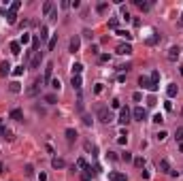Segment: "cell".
Returning a JSON list of instances; mask_svg holds the SVG:
<instances>
[{
	"label": "cell",
	"instance_id": "6da1fadb",
	"mask_svg": "<svg viewBox=\"0 0 183 181\" xmlns=\"http://www.w3.org/2000/svg\"><path fill=\"white\" fill-rule=\"evenodd\" d=\"M98 119L102 124H111L113 122V113L109 107H98Z\"/></svg>",
	"mask_w": 183,
	"mask_h": 181
},
{
	"label": "cell",
	"instance_id": "7a4b0ae2",
	"mask_svg": "<svg viewBox=\"0 0 183 181\" xmlns=\"http://www.w3.org/2000/svg\"><path fill=\"white\" fill-rule=\"evenodd\" d=\"M139 85H141L143 89H149V92H155V89H158V85L151 83V79H147L145 75H141V77H139Z\"/></svg>",
	"mask_w": 183,
	"mask_h": 181
},
{
	"label": "cell",
	"instance_id": "3957f363",
	"mask_svg": "<svg viewBox=\"0 0 183 181\" xmlns=\"http://www.w3.org/2000/svg\"><path fill=\"white\" fill-rule=\"evenodd\" d=\"M132 117L136 122H143V119H147V111H145L143 107H136L134 111H132Z\"/></svg>",
	"mask_w": 183,
	"mask_h": 181
},
{
	"label": "cell",
	"instance_id": "277c9868",
	"mask_svg": "<svg viewBox=\"0 0 183 181\" xmlns=\"http://www.w3.org/2000/svg\"><path fill=\"white\" fill-rule=\"evenodd\" d=\"M130 117H132V111H130V109H128V107H124L122 109V111H119V124H128V122H130Z\"/></svg>",
	"mask_w": 183,
	"mask_h": 181
},
{
	"label": "cell",
	"instance_id": "5b68a950",
	"mask_svg": "<svg viewBox=\"0 0 183 181\" xmlns=\"http://www.w3.org/2000/svg\"><path fill=\"white\" fill-rule=\"evenodd\" d=\"M115 51L119 53V56H130V53H132V45H128V43H119Z\"/></svg>",
	"mask_w": 183,
	"mask_h": 181
},
{
	"label": "cell",
	"instance_id": "8992f818",
	"mask_svg": "<svg viewBox=\"0 0 183 181\" xmlns=\"http://www.w3.org/2000/svg\"><path fill=\"white\" fill-rule=\"evenodd\" d=\"M41 85H43V81H41V79H36L34 83H32L28 89H26V94H28V96H36V94H39V89H41Z\"/></svg>",
	"mask_w": 183,
	"mask_h": 181
},
{
	"label": "cell",
	"instance_id": "52a82bcc",
	"mask_svg": "<svg viewBox=\"0 0 183 181\" xmlns=\"http://www.w3.org/2000/svg\"><path fill=\"white\" fill-rule=\"evenodd\" d=\"M158 170L160 173H170V162L166 158H160L158 160Z\"/></svg>",
	"mask_w": 183,
	"mask_h": 181
},
{
	"label": "cell",
	"instance_id": "ba28073f",
	"mask_svg": "<svg viewBox=\"0 0 183 181\" xmlns=\"http://www.w3.org/2000/svg\"><path fill=\"white\" fill-rule=\"evenodd\" d=\"M79 47H81V39L75 34V36L70 39V43H68V49H70V53H75V51H79Z\"/></svg>",
	"mask_w": 183,
	"mask_h": 181
},
{
	"label": "cell",
	"instance_id": "9c48e42d",
	"mask_svg": "<svg viewBox=\"0 0 183 181\" xmlns=\"http://www.w3.org/2000/svg\"><path fill=\"white\" fill-rule=\"evenodd\" d=\"M109 181H128V177L124 173H117V170H111L109 173Z\"/></svg>",
	"mask_w": 183,
	"mask_h": 181
},
{
	"label": "cell",
	"instance_id": "30bf717a",
	"mask_svg": "<svg viewBox=\"0 0 183 181\" xmlns=\"http://www.w3.org/2000/svg\"><path fill=\"white\" fill-rule=\"evenodd\" d=\"M41 62H43V51H36L34 58H32V62H30V68H39Z\"/></svg>",
	"mask_w": 183,
	"mask_h": 181
},
{
	"label": "cell",
	"instance_id": "8fae6325",
	"mask_svg": "<svg viewBox=\"0 0 183 181\" xmlns=\"http://www.w3.org/2000/svg\"><path fill=\"white\" fill-rule=\"evenodd\" d=\"M179 53H181V49H179V47H170V49H168V53H166V58H168L170 62H177Z\"/></svg>",
	"mask_w": 183,
	"mask_h": 181
},
{
	"label": "cell",
	"instance_id": "7c38bea8",
	"mask_svg": "<svg viewBox=\"0 0 183 181\" xmlns=\"http://www.w3.org/2000/svg\"><path fill=\"white\" fill-rule=\"evenodd\" d=\"M51 72H53V64L49 62V64L45 66V79H43V83H49V81H51Z\"/></svg>",
	"mask_w": 183,
	"mask_h": 181
},
{
	"label": "cell",
	"instance_id": "4fadbf2b",
	"mask_svg": "<svg viewBox=\"0 0 183 181\" xmlns=\"http://www.w3.org/2000/svg\"><path fill=\"white\" fill-rule=\"evenodd\" d=\"M4 17H6V21L11 24V26H13V24H17V13H15V11H11V9H9V11L4 13Z\"/></svg>",
	"mask_w": 183,
	"mask_h": 181
},
{
	"label": "cell",
	"instance_id": "5bb4252c",
	"mask_svg": "<svg viewBox=\"0 0 183 181\" xmlns=\"http://www.w3.org/2000/svg\"><path fill=\"white\" fill-rule=\"evenodd\" d=\"M92 177H94V170H92V166H87L83 173H81V181H92Z\"/></svg>",
	"mask_w": 183,
	"mask_h": 181
},
{
	"label": "cell",
	"instance_id": "9a60e30c",
	"mask_svg": "<svg viewBox=\"0 0 183 181\" xmlns=\"http://www.w3.org/2000/svg\"><path fill=\"white\" fill-rule=\"evenodd\" d=\"M51 13H53V2H51V0H47V2L43 4V15H47V17H49Z\"/></svg>",
	"mask_w": 183,
	"mask_h": 181
},
{
	"label": "cell",
	"instance_id": "2e32d148",
	"mask_svg": "<svg viewBox=\"0 0 183 181\" xmlns=\"http://www.w3.org/2000/svg\"><path fill=\"white\" fill-rule=\"evenodd\" d=\"M177 92H179L177 83H170V85L166 87V94H168V98H175V96H177Z\"/></svg>",
	"mask_w": 183,
	"mask_h": 181
},
{
	"label": "cell",
	"instance_id": "e0dca14e",
	"mask_svg": "<svg viewBox=\"0 0 183 181\" xmlns=\"http://www.w3.org/2000/svg\"><path fill=\"white\" fill-rule=\"evenodd\" d=\"M9 72H11V64L9 62H0V77L9 75Z\"/></svg>",
	"mask_w": 183,
	"mask_h": 181
},
{
	"label": "cell",
	"instance_id": "ac0fdd59",
	"mask_svg": "<svg viewBox=\"0 0 183 181\" xmlns=\"http://www.w3.org/2000/svg\"><path fill=\"white\" fill-rule=\"evenodd\" d=\"M51 166L53 168H66V162H64L62 158H53L51 160Z\"/></svg>",
	"mask_w": 183,
	"mask_h": 181
},
{
	"label": "cell",
	"instance_id": "d6986e66",
	"mask_svg": "<svg viewBox=\"0 0 183 181\" xmlns=\"http://www.w3.org/2000/svg\"><path fill=\"white\" fill-rule=\"evenodd\" d=\"M9 89H11L13 94H19V92H21V85H19V81H11V83H9Z\"/></svg>",
	"mask_w": 183,
	"mask_h": 181
},
{
	"label": "cell",
	"instance_id": "ffe728a7",
	"mask_svg": "<svg viewBox=\"0 0 183 181\" xmlns=\"http://www.w3.org/2000/svg\"><path fill=\"white\" fill-rule=\"evenodd\" d=\"M11 119H15V122H21V119H24V113L19 111V109H13V111H11Z\"/></svg>",
	"mask_w": 183,
	"mask_h": 181
},
{
	"label": "cell",
	"instance_id": "44dd1931",
	"mask_svg": "<svg viewBox=\"0 0 183 181\" xmlns=\"http://www.w3.org/2000/svg\"><path fill=\"white\" fill-rule=\"evenodd\" d=\"M9 49H11V53H15V56H17V53H21V45L17 43V41H13L11 45H9Z\"/></svg>",
	"mask_w": 183,
	"mask_h": 181
},
{
	"label": "cell",
	"instance_id": "7402d4cb",
	"mask_svg": "<svg viewBox=\"0 0 183 181\" xmlns=\"http://www.w3.org/2000/svg\"><path fill=\"white\" fill-rule=\"evenodd\" d=\"M70 83H72V87H75V89H81V75H72Z\"/></svg>",
	"mask_w": 183,
	"mask_h": 181
},
{
	"label": "cell",
	"instance_id": "603a6c76",
	"mask_svg": "<svg viewBox=\"0 0 183 181\" xmlns=\"http://www.w3.org/2000/svg\"><path fill=\"white\" fill-rule=\"evenodd\" d=\"M66 139H68V143L77 141V130H75V128H68V130H66Z\"/></svg>",
	"mask_w": 183,
	"mask_h": 181
},
{
	"label": "cell",
	"instance_id": "cb8c5ba5",
	"mask_svg": "<svg viewBox=\"0 0 183 181\" xmlns=\"http://www.w3.org/2000/svg\"><path fill=\"white\" fill-rule=\"evenodd\" d=\"M134 4H136V6H139V9H141V11H149V6H151L149 2H143V0H134Z\"/></svg>",
	"mask_w": 183,
	"mask_h": 181
},
{
	"label": "cell",
	"instance_id": "d4e9b609",
	"mask_svg": "<svg viewBox=\"0 0 183 181\" xmlns=\"http://www.w3.org/2000/svg\"><path fill=\"white\" fill-rule=\"evenodd\" d=\"M115 34H117V36H122V39H126V41H130V39H132V34L128 32V30H117Z\"/></svg>",
	"mask_w": 183,
	"mask_h": 181
},
{
	"label": "cell",
	"instance_id": "484cf974",
	"mask_svg": "<svg viewBox=\"0 0 183 181\" xmlns=\"http://www.w3.org/2000/svg\"><path fill=\"white\" fill-rule=\"evenodd\" d=\"M83 145H85V151H89V153H96V145L92 143V141H85Z\"/></svg>",
	"mask_w": 183,
	"mask_h": 181
},
{
	"label": "cell",
	"instance_id": "4316f807",
	"mask_svg": "<svg viewBox=\"0 0 183 181\" xmlns=\"http://www.w3.org/2000/svg\"><path fill=\"white\" fill-rule=\"evenodd\" d=\"M45 102H47V104H56V102H58L56 94H47V96H45Z\"/></svg>",
	"mask_w": 183,
	"mask_h": 181
},
{
	"label": "cell",
	"instance_id": "83f0119b",
	"mask_svg": "<svg viewBox=\"0 0 183 181\" xmlns=\"http://www.w3.org/2000/svg\"><path fill=\"white\" fill-rule=\"evenodd\" d=\"M47 39H49V28L43 26V28H41V41H47Z\"/></svg>",
	"mask_w": 183,
	"mask_h": 181
},
{
	"label": "cell",
	"instance_id": "f1b7e54d",
	"mask_svg": "<svg viewBox=\"0 0 183 181\" xmlns=\"http://www.w3.org/2000/svg\"><path fill=\"white\" fill-rule=\"evenodd\" d=\"M19 9H21V0H13V2H11V11H19Z\"/></svg>",
	"mask_w": 183,
	"mask_h": 181
},
{
	"label": "cell",
	"instance_id": "f546056e",
	"mask_svg": "<svg viewBox=\"0 0 183 181\" xmlns=\"http://www.w3.org/2000/svg\"><path fill=\"white\" fill-rule=\"evenodd\" d=\"M81 70H83V64H72V75H81Z\"/></svg>",
	"mask_w": 183,
	"mask_h": 181
},
{
	"label": "cell",
	"instance_id": "4dcf8cb0",
	"mask_svg": "<svg viewBox=\"0 0 183 181\" xmlns=\"http://www.w3.org/2000/svg\"><path fill=\"white\" fill-rule=\"evenodd\" d=\"M175 139H177V141H179V143H181V141H183V126H179V128H177V130H175Z\"/></svg>",
	"mask_w": 183,
	"mask_h": 181
},
{
	"label": "cell",
	"instance_id": "1f68e13d",
	"mask_svg": "<svg viewBox=\"0 0 183 181\" xmlns=\"http://www.w3.org/2000/svg\"><path fill=\"white\" fill-rule=\"evenodd\" d=\"M28 43H30V34H28V32H24V34H21V39H19V45H28Z\"/></svg>",
	"mask_w": 183,
	"mask_h": 181
},
{
	"label": "cell",
	"instance_id": "d6a6232c",
	"mask_svg": "<svg viewBox=\"0 0 183 181\" xmlns=\"http://www.w3.org/2000/svg\"><path fill=\"white\" fill-rule=\"evenodd\" d=\"M56 45H58V34H53L49 39V49H56Z\"/></svg>",
	"mask_w": 183,
	"mask_h": 181
},
{
	"label": "cell",
	"instance_id": "836d02e7",
	"mask_svg": "<svg viewBox=\"0 0 183 181\" xmlns=\"http://www.w3.org/2000/svg\"><path fill=\"white\" fill-rule=\"evenodd\" d=\"M134 166L136 168H145V160L143 158H134Z\"/></svg>",
	"mask_w": 183,
	"mask_h": 181
},
{
	"label": "cell",
	"instance_id": "e575fe53",
	"mask_svg": "<svg viewBox=\"0 0 183 181\" xmlns=\"http://www.w3.org/2000/svg\"><path fill=\"white\" fill-rule=\"evenodd\" d=\"M158 41H160V34H153V36H149V39H147V45H155Z\"/></svg>",
	"mask_w": 183,
	"mask_h": 181
},
{
	"label": "cell",
	"instance_id": "d590c367",
	"mask_svg": "<svg viewBox=\"0 0 183 181\" xmlns=\"http://www.w3.org/2000/svg\"><path fill=\"white\" fill-rule=\"evenodd\" d=\"M158 81H160V72H158V70H153V72H151V83L158 85Z\"/></svg>",
	"mask_w": 183,
	"mask_h": 181
},
{
	"label": "cell",
	"instance_id": "8d00e7d4",
	"mask_svg": "<svg viewBox=\"0 0 183 181\" xmlns=\"http://www.w3.org/2000/svg\"><path fill=\"white\" fill-rule=\"evenodd\" d=\"M107 9H109V4H107V2H100V4L96 6V11H98V13H104Z\"/></svg>",
	"mask_w": 183,
	"mask_h": 181
},
{
	"label": "cell",
	"instance_id": "74e56055",
	"mask_svg": "<svg viewBox=\"0 0 183 181\" xmlns=\"http://www.w3.org/2000/svg\"><path fill=\"white\" fill-rule=\"evenodd\" d=\"M2 137H4V139H9V141H11V139H13V132H11V130H9V128H2Z\"/></svg>",
	"mask_w": 183,
	"mask_h": 181
},
{
	"label": "cell",
	"instance_id": "f35d334b",
	"mask_svg": "<svg viewBox=\"0 0 183 181\" xmlns=\"http://www.w3.org/2000/svg\"><path fill=\"white\" fill-rule=\"evenodd\" d=\"M122 160H124V162H132V153H130V151H124V153H122Z\"/></svg>",
	"mask_w": 183,
	"mask_h": 181
},
{
	"label": "cell",
	"instance_id": "ab89813d",
	"mask_svg": "<svg viewBox=\"0 0 183 181\" xmlns=\"http://www.w3.org/2000/svg\"><path fill=\"white\" fill-rule=\"evenodd\" d=\"M39 45H41V39H39V36H34V39H32V49L36 51V49H39Z\"/></svg>",
	"mask_w": 183,
	"mask_h": 181
},
{
	"label": "cell",
	"instance_id": "60d3db41",
	"mask_svg": "<svg viewBox=\"0 0 183 181\" xmlns=\"http://www.w3.org/2000/svg\"><path fill=\"white\" fill-rule=\"evenodd\" d=\"M155 137H158V141H164V139L168 137V132H166V130H160L158 134H155Z\"/></svg>",
	"mask_w": 183,
	"mask_h": 181
},
{
	"label": "cell",
	"instance_id": "b9f144b4",
	"mask_svg": "<svg viewBox=\"0 0 183 181\" xmlns=\"http://www.w3.org/2000/svg\"><path fill=\"white\" fill-rule=\"evenodd\" d=\"M117 26H119L117 19H109V28H111V30H117Z\"/></svg>",
	"mask_w": 183,
	"mask_h": 181
},
{
	"label": "cell",
	"instance_id": "7bdbcfd3",
	"mask_svg": "<svg viewBox=\"0 0 183 181\" xmlns=\"http://www.w3.org/2000/svg\"><path fill=\"white\" fill-rule=\"evenodd\" d=\"M13 75H15V77H21V75H24V64H21V66H17V68L13 70Z\"/></svg>",
	"mask_w": 183,
	"mask_h": 181
},
{
	"label": "cell",
	"instance_id": "ee69618b",
	"mask_svg": "<svg viewBox=\"0 0 183 181\" xmlns=\"http://www.w3.org/2000/svg\"><path fill=\"white\" fill-rule=\"evenodd\" d=\"M24 173L28 175V177H32V175H34V168H32L30 164H26V168H24Z\"/></svg>",
	"mask_w": 183,
	"mask_h": 181
},
{
	"label": "cell",
	"instance_id": "f6af8a7d",
	"mask_svg": "<svg viewBox=\"0 0 183 181\" xmlns=\"http://www.w3.org/2000/svg\"><path fill=\"white\" fill-rule=\"evenodd\" d=\"M51 87H53V89H60V87H62L60 79H51Z\"/></svg>",
	"mask_w": 183,
	"mask_h": 181
},
{
	"label": "cell",
	"instance_id": "bcb514c9",
	"mask_svg": "<svg viewBox=\"0 0 183 181\" xmlns=\"http://www.w3.org/2000/svg\"><path fill=\"white\" fill-rule=\"evenodd\" d=\"M117 143H119V145H126V143H128V134H119V139H117Z\"/></svg>",
	"mask_w": 183,
	"mask_h": 181
},
{
	"label": "cell",
	"instance_id": "7dc6e473",
	"mask_svg": "<svg viewBox=\"0 0 183 181\" xmlns=\"http://www.w3.org/2000/svg\"><path fill=\"white\" fill-rule=\"evenodd\" d=\"M77 166H79V168H83V170L87 168V164H85V160H83V158H79V160H77Z\"/></svg>",
	"mask_w": 183,
	"mask_h": 181
},
{
	"label": "cell",
	"instance_id": "c3c4849f",
	"mask_svg": "<svg viewBox=\"0 0 183 181\" xmlns=\"http://www.w3.org/2000/svg\"><path fill=\"white\" fill-rule=\"evenodd\" d=\"M153 122H155V124H162V122H164V117L158 113V115H153Z\"/></svg>",
	"mask_w": 183,
	"mask_h": 181
},
{
	"label": "cell",
	"instance_id": "681fc988",
	"mask_svg": "<svg viewBox=\"0 0 183 181\" xmlns=\"http://www.w3.org/2000/svg\"><path fill=\"white\" fill-rule=\"evenodd\" d=\"M107 158H109V160H117L119 156H117V153H113V151H109V153H107Z\"/></svg>",
	"mask_w": 183,
	"mask_h": 181
},
{
	"label": "cell",
	"instance_id": "f907efd6",
	"mask_svg": "<svg viewBox=\"0 0 183 181\" xmlns=\"http://www.w3.org/2000/svg\"><path fill=\"white\" fill-rule=\"evenodd\" d=\"M132 98H134L136 102H141V98H143V94H141V92H134V96H132Z\"/></svg>",
	"mask_w": 183,
	"mask_h": 181
},
{
	"label": "cell",
	"instance_id": "816d5d0a",
	"mask_svg": "<svg viewBox=\"0 0 183 181\" xmlns=\"http://www.w3.org/2000/svg\"><path fill=\"white\" fill-rule=\"evenodd\" d=\"M83 124H85V126L92 124V117H89V115H83Z\"/></svg>",
	"mask_w": 183,
	"mask_h": 181
},
{
	"label": "cell",
	"instance_id": "f5cc1de1",
	"mask_svg": "<svg viewBox=\"0 0 183 181\" xmlns=\"http://www.w3.org/2000/svg\"><path fill=\"white\" fill-rule=\"evenodd\" d=\"M94 92H96V94H100V92H102V83H96V87H94Z\"/></svg>",
	"mask_w": 183,
	"mask_h": 181
},
{
	"label": "cell",
	"instance_id": "db71d44e",
	"mask_svg": "<svg viewBox=\"0 0 183 181\" xmlns=\"http://www.w3.org/2000/svg\"><path fill=\"white\" fill-rule=\"evenodd\" d=\"M100 60H102V62H109V60H111V56H109V53H102V56H100Z\"/></svg>",
	"mask_w": 183,
	"mask_h": 181
},
{
	"label": "cell",
	"instance_id": "11a10c76",
	"mask_svg": "<svg viewBox=\"0 0 183 181\" xmlns=\"http://www.w3.org/2000/svg\"><path fill=\"white\" fill-rule=\"evenodd\" d=\"M49 19H51V21H56V19H58V11H53V13L49 15Z\"/></svg>",
	"mask_w": 183,
	"mask_h": 181
},
{
	"label": "cell",
	"instance_id": "9f6ffc18",
	"mask_svg": "<svg viewBox=\"0 0 183 181\" xmlns=\"http://www.w3.org/2000/svg\"><path fill=\"white\" fill-rule=\"evenodd\" d=\"M111 107H113V109H119L122 104H119V100H113V102H111Z\"/></svg>",
	"mask_w": 183,
	"mask_h": 181
},
{
	"label": "cell",
	"instance_id": "6f0895ef",
	"mask_svg": "<svg viewBox=\"0 0 183 181\" xmlns=\"http://www.w3.org/2000/svg\"><path fill=\"white\" fill-rule=\"evenodd\" d=\"M39 181H47V175H45V173H41V175H39Z\"/></svg>",
	"mask_w": 183,
	"mask_h": 181
},
{
	"label": "cell",
	"instance_id": "680465c9",
	"mask_svg": "<svg viewBox=\"0 0 183 181\" xmlns=\"http://www.w3.org/2000/svg\"><path fill=\"white\" fill-rule=\"evenodd\" d=\"M2 173H4V164L0 162V175H2Z\"/></svg>",
	"mask_w": 183,
	"mask_h": 181
},
{
	"label": "cell",
	"instance_id": "91938a15",
	"mask_svg": "<svg viewBox=\"0 0 183 181\" xmlns=\"http://www.w3.org/2000/svg\"><path fill=\"white\" fill-rule=\"evenodd\" d=\"M179 151H181V153H183V143H181V145H179Z\"/></svg>",
	"mask_w": 183,
	"mask_h": 181
},
{
	"label": "cell",
	"instance_id": "94428289",
	"mask_svg": "<svg viewBox=\"0 0 183 181\" xmlns=\"http://www.w3.org/2000/svg\"><path fill=\"white\" fill-rule=\"evenodd\" d=\"M181 75H183V66H181Z\"/></svg>",
	"mask_w": 183,
	"mask_h": 181
},
{
	"label": "cell",
	"instance_id": "6125c7cd",
	"mask_svg": "<svg viewBox=\"0 0 183 181\" xmlns=\"http://www.w3.org/2000/svg\"><path fill=\"white\" fill-rule=\"evenodd\" d=\"M181 19H183V13H181Z\"/></svg>",
	"mask_w": 183,
	"mask_h": 181
}]
</instances>
